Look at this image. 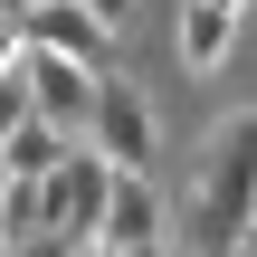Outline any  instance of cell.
Returning a JSON list of instances; mask_svg holds the SVG:
<instances>
[{
	"mask_svg": "<svg viewBox=\"0 0 257 257\" xmlns=\"http://www.w3.org/2000/svg\"><path fill=\"white\" fill-rule=\"evenodd\" d=\"M191 238L200 257H238L257 238V114H229L200 153V191H191Z\"/></svg>",
	"mask_w": 257,
	"mask_h": 257,
	"instance_id": "1",
	"label": "cell"
},
{
	"mask_svg": "<svg viewBox=\"0 0 257 257\" xmlns=\"http://www.w3.org/2000/svg\"><path fill=\"white\" fill-rule=\"evenodd\" d=\"M86 143H95L114 172H153V153H162V124H153V105H143V86H134V76H114V67H105Z\"/></svg>",
	"mask_w": 257,
	"mask_h": 257,
	"instance_id": "2",
	"label": "cell"
},
{
	"mask_svg": "<svg viewBox=\"0 0 257 257\" xmlns=\"http://www.w3.org/2000/svg\"><path fill=\"white\" fill-rule=\"evenodd\" d=\"M10 67L29 76L38 124H57V134H86V124H95V86H105V67H76V57H57V48H19Z\"/></svg>",
	"mask_w": 257,
	"mask_h": 257,
	"instance_id": "3",
	"label": "cell"
},
{
	"mask_svg": "<svg viewBox=\"0 0 257 257\" xmlns=\"http://www.w3.org/2000/svg\"><path fill=\"white\" fill-rule=\"evenodd\" d=\"M114 181H124V172H114L95 143H76V153H67V162L38 181V191H48V229H67V238H95V229H105V200H114Z\"/></svg>",
	"mask_w": 257,
	"mask_h": 257,
	"instance_id": "4",
	"label": "cell"
},
{
	"mask_svg": "<svg viewBox=\"0 0 257 257\" xmlns=\"http://www.w3.org/2000/svg\"><path fill=\"white\" fill-rule=\"evenodd\" d=\"M29 19V48H57V57H76V67H114V29L86 10V0H38V10H19Z\"/></svg>",
	"mask_w": 257,
	"mask_h": 257,
	"instance_id": "5",
	"label": "cell"
},
{
	"mask_svg": "<svg viewBox=\"0 0 257 257\" xmlns=\"http://www.w3.org/2000/svg\"><path fill=\"white\" fill-rule=\"evenodd\" d=\"M95 248H114V257H134V248H162V191H153V172H124V181H114Z\"/></svg>",
	"mask_w": 257,
	"mask_h": 257,
	"instance_id": "6",
	"label": "cell"
},
{
	"mask_svg": "<svg viewBox=\"0 0 257 257\" xmlns=\"http://www.w3.org/2000/svg\"><path fill=\"white\" fill-rule=\"evenodd\" d=\"M172 48H181V67H191V76H210V67L238 48V0H181Z\"/></svg>",
	"mask_w": 257,
	"mask_h": 257,
	"instance_id": "7",
	"label": "cell"
},
{
	"mask_svg": "<svg viewBox=\"0 0 257 257\" xmlns=\"http://www.w3.org/2000/svg\"><path fill=\"white\" fill-rule=\"evenodd\" d=\"M86 134H57V124H19L10 143H0V162H10V181H48L67 153H76Z\"/></svg>",
	"mask_w": 257,
	"mask_h": 257,
	"instance_id": "8",
	"label": "cell"
},
{
	"mask_svg": "<svg viewBox=\"0 0 257 257\" xmlns=\"http://www.w3.org/2000/svg\"><path fill=\"white\" fill-rule=\"evenodd\" d=\"M19 124H38V95H29V76H19V67H0V143H10Z\"/></svg>",
	"mask_w": 257,
	"mask_h": 257,
	"instance_id": "9",
	"label": "cell"
},
{
	"mask_svg": "<svg viewBox=\"0 0 257 257\" xmlns=\"http://www.w3.org/2000/svg\"><path fill=\"white\" fill-rule=\"evenodd\" d=\"M19 48H29V19H19V10H10V0H0V67H10V57H19Z\"/></svg>",
	"mask_w": 257,
	"mask_h": 257,
	"instance_id": "10",
	"label": "cell"
},
{
	"mask_svg": "<svg viewBox=\"0 0 257 257\" xmlns=\"http://www.w3.org/2000/svg\"><path fill=\"white\" fill-rule=\"evenodd\" d=\"M86 10H95V19H105V29H114V38H124V29H134V0H86Z\"/></svg>",
	"mask_w": 257,
	"mask_h": 257,
	"instance_id": "11",
	"label": "cell"
},
{
	"mask_svg": "<svg viewBox=\"0 0 257 257\" xmlns=\"http://www.w3.org/2000/svg\"><path fill=\"white\" fill-rule=\"evenodd\" d=\"M10 200H19V181H10V162H0V219H10Z\"/></svg>",
	"mask_w": 257,
	"mask_h": 257,
	"instance_id": "12",
	"label": "cell"
},
{
	"mask_svg": "<svg viewBox=\"0 0 257 257\" xmlns=\"http://www.w3.org/2000/svg\"><path fill=\"white\" fill-rule=\"evenodd\" d=\"M134 257H172V248H134Z\"/></svg>",
	"mask_w": 257,
	"mask_h": 257,
	"instance_id": "13",
	"label": "cell"
},
{
	"mask_svg": "<svg viewBox=\"0 0 257 257\" xmlns=\"http://www.w3.org/2000/svg\"><path fill=\"white\" fill-rule=\"evenodd\" d=\"M10 10H38V0H10Z\"/></svg>",
	"mask_w": 257,
	"mask_h": 257,
	"instance_id": "14",
	"label": "cell"
},
{
	"mask_svg": "<svg viewBox=\"0 0 257 257\" xmlns=\"http://www.w3.org/2000/svg\"><path fill=\"white\" fill-rule=\"evenodd\" d=\"M86 257H114V248H86Z\"/></svg>",
	"mask_w": 257,
	"mask_h": 257,
	"instance_id": "15",
	"label": "cell"
},
{
	"mask_svg": "<svg viewBox=\"0 0 257 257\" xmlns=\"http://www.w3.org/2000/svg\"><path fill=\"white\" fill-rule=\"evenodd\" d=\"M238 10H248V0H238Z\"/></svg>",
	"mask_w": 257,
	"mask_h": 257,
	"instance_id": "16",
	"label": "cell"
}]
</instances>
